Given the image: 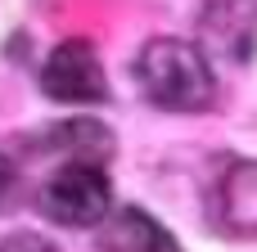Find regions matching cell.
Listing matches in <instances>:
<instances>
[{
  "mask_svg": "<svg viewBox=\"0 0 257 252\" xmlns=\"http://www.w3.org/2000/svg\"><path fill=\"white\" fill-rule=\"evenodd\" d=\"M136 81L145 90V99H154L158 108L172 113H199L212 104V68L208 59L185 45V41H149L136 59Z\"/></svg>",
  "mask_w": 257,
  "mask_h": 252,
  "instance_id": "6da1fadb",
  "label": "cell"
},
{
  "mask_svg": "<svg viewBox=\"0 0 257 252\" xmlns=\"http://www.w3.org/2000/svg\"><path fill=\"white\" fill-rule=\"evenodd\" d=\"M41 207L59 225H99L108 216V207H113V189H108L104 167H95V162H68L45 185Z\"/></svg>",
  "mask_w": 257,
  "mask_h": 252,
  "instance_id": "7a4b0ae2",
  "label": "cell"
},
{
  "mask_svg": "<svg viewBox=\"0 0 257 252\" xmlns=\"http://www.w3.org/2000/svg\"><path fill=\"white\" fill-rule=\"evenodd\" d=\"M41 86L59 104H99L104 99V68L90 41H63L50 50L41 68Z\"/></svg>",
  "mask_w": 257,
  "mask_h": 252,
  "instance_id": "3957f363",
  "label": "cell"
},
{
  "mask_svg": "<svg viewBox=\"0 0 257 252\" xmlns=\"http://www.w3.org/2000/svg\"><path fill=\"white\" fill-rule=\"evenodd\" d=\"M221 225L235 239L257 234V162H235L221 180Z\"/></svg>",
  "mask_w": 257,
  "mask_h": 252,
  "instance_id": "277c9868",
  "label": "cell"
},
{
  "mask_svg": "<svg viewBox=\"0 0 257 252\" xmlns=\"http://www.w3.org/2000/svg\"><path fill=\"white\" fill-rule=\"evenodd\" d=\"M99 243H104V252H176L172 234L158 221H149L145 212H117Z\"/></svg>",
  "mask_w": 257,
  "mask_h": 252,
  "instance_id": "5b68a950",
  "label": "cell"
},
{
  "mask_svg": "<svg viewBox=\"0 0 257 252\" xmlns=\"http://www.w3.org/2000/svg\"><path fill=\"white\" fill-rule=\"evenodd\" d=\"M0 252H59L50 239H41V234H32V230H18V234H9V239H0Z\"/></svg>",
  "mask_w": 257,
  "mask_h": 252,
  "instance_id": "8992f818",
  "label": "cell"
},
{
  "mask_svg": "<svg viewBox=\"0 0 257 252\" xmlns=\"http://www.w3.org/2000/svg\"><path fill=\"white\" fill-rule=\"evenodd\" d=\"M9 189H14V167L0 158V207H9Z\"/></svg>",
  "mask_w": 257,
  "mask_h": 252,
  "instance_id": "52a82bcc",
  "label": "cell"
}]
</instances>
